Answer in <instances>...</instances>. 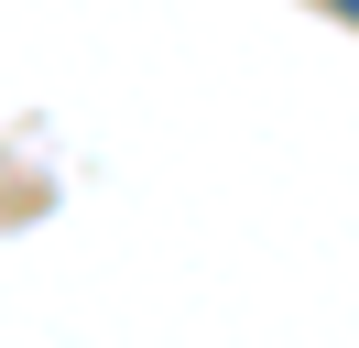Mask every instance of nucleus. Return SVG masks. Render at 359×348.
I'll list each match as a JSON object with an SVG mask.
<instances>
[{
	"instance_id": "nucleus-1",
	"label": "nucleus",
	"mask_w": 359,
	"mask_h": 348,
	"mask_svg": "<svg viewBox=\"0 0 359 348\" xmlns=\"http://www.w3.org/2000/svg\"><path fill=\"white\" fill-rule=\"evenodd\" d=\"M327 11H348V22H359V0H327Z\"/></svg>"
}]
</instances>
